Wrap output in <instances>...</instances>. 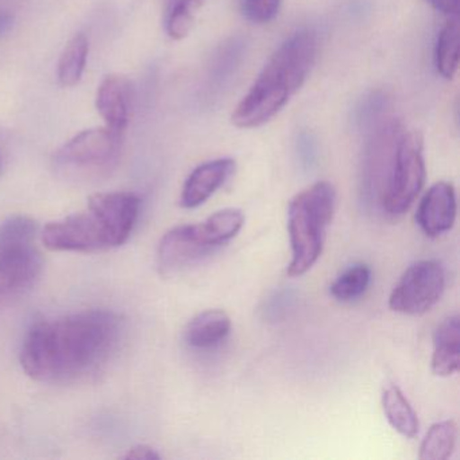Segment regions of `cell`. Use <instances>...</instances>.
Listing matches in <instances>:
<instances>
[{
  "label": "cell",
  "mask_w": 460,
  "mask_h": 460,
  "mask_svg": "<svg viewBox=\"0 0 460 460\" xmlns=\"http://www.w3.org/2000/svg\"><path fill=\"white\" fill-rule=\"evenodd\" d=\"M119 335V316L106 309L42 320L23 339L21 366L36 381H69L104 362Z\"/></svg>",
  "instance_id": "6da1fadb"
},
{
  "label": "cell",
  "mask_w": 460,
  "mask_h": 460,
  "mask_svg": "<svg viewBox=\"0 0 460 460\" xmlns=\"http://www.w3.org/2000/svg\"><path fill=\"white\" fill-rule=\"evenodd\" d=\"M317 48L316 33L306 29L285 40L234 110V125L255 128L273 119L303 87L316 61Z\"/></svg>",
  "instance_id": "7a4b0ae2"
},
{
  "label": "cell",
  "mask_w": 460,
  "mask_h": 460,
  "mask_svg": "<svg viewBox=\"0 0 460 460\" xmlns=\"http://www.w3.org/2000/svg\"><path fill=\"white\" fill-rule=\"evenodd\" d=\"M141 199L131 192L95 193L83 211L45 226L42 243L52 252H96L122 246L136 227Z\"/></svg>",
  "instance_id": "3957f363"
},
{
  "label": "cell",
  "mask_w": 460,
  "mask_h": 460,
  "mask_svg": "<svg viewBox=\"0 0 460 460\" xmlns=\"http://www.w3.org/2000/svg\"><path fill=\"white\" fill-rule=\"evenodd\" d=\"M336 209V190L330 182L320 181L296 195L288 208L292 261L290 277L311 270L324 249L325 234Z\"/></svg>",
  "instance_id": "277c9868"
},
{
  "label": "cell",
  "mask_w": 460,
  "mask_h": 460,
  "mask_svg": "<svg viewBox=\"0 0 460 460\" xmlns=\"http://www.w3.org/2000/svg\"><path fill=\"white\" fill-rule=\"evenodd\" d=\"M244 225L241 209L215 212L199 225L177 226L169 230L157 249L161 274H172L203 260L238 235Z\"/></svg>",
  "instance_id": "5b68a950"
},
{
  "label": "cell",
  "mask_w": 460,
  "mask_h": 460,
  "mask_svg": "<svg viewBox=\"0 0 460 460\" xmlns=\"http://www.w3.org/2000/svg\"><path fill=\"white\" fill-rule=\"evenodd\" d=\"M122 134L107 128L76 134L55 155V168L66 180L90 182L106 176L120 153Z\"/></svg>",
  "instance_id": "8992f818"
},
{
  "label": "cell",
  "mask_w": 460,
  "mask_h": 460,
  "mask_svg": "<svg viewBox=\"0 0 460 460\" xmlns=\"http://www.w3.org/2000/svg\"><path fill=\"white\" fill-rule=\"evenodd\" d=\"M425 176L421 137L414 131L403 130L385 177L382 190L385 212L392 217L405 214L424 187Z\"/></svg>",
  "instance_id": "52a82bcc"
},
{
  "label": "cell",
  "mask_w": 460,
  "mask_h": 460,
  "mask_svg": "<svg viewBox=\"0 0 460 460\" xmlns=\"http://www.w3.org/2000/svg\"><path fill=\"white\" fill-rule=\"evenodd\" d=\"M446 289V270L436 260H422L406 269L389 297L397 314L420 316L433 308Z\"/></svg>",
  "instance_id": "ba28073f"
},
{
  "label": "cell",
  "mask_w": 460,
  "mask_h": 460,
  "mask_svg": "<svg viewBox=\"0 0 460 460\" xmlns=\"http://www.w3.org/2000/svg\"><path fill=\"white\" fill-rule=\"evenodd\" d=\"M41 269V257L33 246L0 249V305L31 289Z\"/></svg>",
  "instance_id": "9c48e42d"
},
{
  "label": "cell",
  "mask_w": 460,
  "mask_h": 460,
  "mask_svg": "<svg viewBox=\"0 0 460 460\" xmlns=\"http://www.w3.org/2000/svg\"><path fill=\"white\" fill-rule=\"evenodd\" d=\"M456 211L454 185L447 181L436 182L420 201L417 225L428 238H438L454 227Z\"/></svg>",
  "instance_id": "30bf717a"
},
{
  "label": "cell",
  "mask_w": 460,
  "mask_h": 460,
  "mask_svg": "<svg viewBox=\"0 0 460 460\" xmlns=\"http://www.w3.org/2000/svg\"><path fill=\"white\" fill-rule=\"evenodd\" d=\"M235 168L233 158H217L193 169L182 187L180 198L182 208L193 209L203 206L233 176Z\"/></svg>",
  "instance_id": "8fae6325"
},
{
  "label": "cell",
  "mask_w": 460,
  "mask_h": 460,
  "mask_svg": "<svg viewBox=\"0 0 460 460\" xmlns=\"http://www.w3.org/2000/svg\"><path fill=\"white\" fill-rule=\"evenodd\" d=\"M96 109L106 122V128L123 136L131 112V91L128 79L119 75L104 77L96 93Z\"/></svg>",
  "instance_id": "7c38bea8"
},
{
  "label": "cell",
  "mask_w": 460,
  "mask_h": 460,
  "mask_svg": "<svg viewBox=\"0 0 460 460\" xmlns=\"http://www.w3.org/2000/svg\"><path fill=\"white\" fill-rule=\"evenodd\" d=\"M460 365V317H447L433 332V354L430 368L438 376H451Z\"/></svg>",
  "instance_id": "4fadbf2b"
},
{
  "label": "cell",
  "mask_w": 460,
  "mask_h": 460,
  "mask_svg": "<svg viewBox=\"0 0 460 460\" xmlns=\"http://www.w3.org/2000/svg\"><path fill=\"white\" fill-rule=\"evenodd\" d=\"M231 331V319L222 309H208L196 314L185 328L188 346L208 349L219 346Z\"/></svg>",
  "instance_id": "5bb4252c"
},
{
  "label": "cell",
  "mask_w": 460,
  "mask_h": 460,
  "mask_svg": "<svg viewBox=\"0 0 460 460\" xmlns=\"http://www.w3.org/2000/svg\"><path fill=\"white\" fill-rule=\"evenodd\" d=\"M382 406H384L385 416L393 429L397 430L403 438H416L420 428L419 419L400 387L390 385L384 389Z\"/></svg>",
  "instance_id": "9a60e30c"
},
{
  "label": "cell",
  "mask_w": 460,
  "mask_h": 460,
  "mask_svg": "<svg viewBox=\"0 0 460 460\" xmlns=\"http://www.w3.org/2000/svg\"><path fill=\"white\" fill-rule=\"evenodd\" d=\"M460 26L457 15L441 28L435 47V66L444 79H454L459 66Z\"/></svg>",
  "instance_id": "2e32d148"
},
{
  "label": "cell",
  "mask_w": 460,
  "mask_h": 460,
  "mask_svg": "<svg viewBox=\"0 0 460 460\" xmlns=\"http://www.w3.org/2000/svg\"><path fill=\"white\" fill-rule=\"evenodd\" d=\"M90 42L85 34L79 33L64 48L58 61V77L61 87L71 88L79 84L87 66Z\"/></svg>",
  "instance_id": "e0dca14e"
},
{
  "label": "cell",
  "mask_w": 460,
  "mask_h": 460,
  "mask_svg": "<svg viewBox=\"0 0 460 460\" xmlns=\"http://www.w3.org/2000/svg\"><path fill=\"white\" fill-rule=\"evenodd\" d=\"M457 425L454 420L436 422L428 430L420 446L421 460H446L451 456L456 446Z\"/></svg>",
  "instance_id": "ac0fdd59"
},
{
  "label": "cell",
  "mask_w": 460,
  "mask_h": 460,
  "mask_svg": "<svg viewBox=\"0 0 460 460\" xmlns=\"http://www.w3.org/2000/svg\"><path fill=\"white\" fill-rule=\"evenodd\" d=\"M165 29L171 39L182 40L192 31L195 15L204 0H164Z\"/></svg>",
  "instance_id": "d6986e66"
},
{
  "label": "cell",
  "mask_w": 460,
  "mask_h": 460,
  "mask_svg": "<svg viewBox=\"0 0 460 460\" xmlns=\"http://www.w3.org/2000/svg\"><path fill=\"white\" fill-rule=\"evenodd\" d=\"M371 281V270L365 263H357L344 270L331 285L330 292L341 303H351L365 295Z\"/></svg>",
  "instance_id": "ffe728a7"
},
{
  "label": "cell",
  "mask_w": 460,
  "mask_h": 460,
  "mask_svg": "<svg viewBox=\"0 0 460 460\" xmlns=\"http://www.w3.org/2000/svg\"><path fill=\"white\" fill-rule=\"evenodd\" d=\"M37 223L31 217L14 215L0 223V249L33 246Z\"/></svg>",
  "instance_id": "44dd1931"
},
{
  "label": "cell",
  "mask_w": 460,
  "mask_h": 460,
  "mask_svg": "<svg viewBox=\"0 0 460 460\" xmlns=\"http://www.w3.org/2000/svg\"><path fill=\"white\" fill-rule=\"evenodd\" d=\"M282 0H241L243 17L250 22L263 25L279 15Z\"/></svg>",
  "instance_id": "7402d4cb"
},
{
  "label": "cell",
  "mask_w": 460,
  "mask_h": 460,
  "mask_svg": "<svg viewBox=\"0 0 460 460\" xmlns=\"http://www.w3.org/2000/svg\"><path fill=\"white\" fill-rule=\"evenodd\" d=\"M122 457L126 460H158L161 455L153 447L146 446V444H138V446L128 449V452Z\"/></svg>",
  "instance_id": "603a6c76"
},
{
  "label": "cell",
  "mask_w": 460,
  "mask_h": 460,
  "mask_svg": "<svg viewBox=\"0 0 460 460\" xmlns=\"http://www.w3.org/2000/svg\"><path fill=\"white\" fill-rule=\"evenodd\" d=\"M427 2L433 9L443 13V14L455 17V15H457V13H459L460 0H427Z\"/></svg>",
  "instance_id": "cb8c5ba5"
},
{
  "label": "cell",
  "mask_w": 460,
  "mask_h": 460,
  "mask_svg": "<svg viewBox=\"0 0 460 460\" xmlns=\"http://www.w3.org/2000/svg\"><path fill=\"white\" fill-rule=\"evenodd\" d=\"M14 25V15L7 12H0V37H4Z\"/></svg>",
  "instance_id": "d4e9b609"
}]
</instances>
